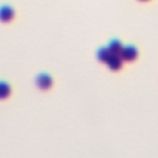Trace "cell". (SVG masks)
Segmentation results:
<instances>
[{
  "label": "cell",
  "mask_w": 158,
  "mask_h": 158,
  "mask_svg": "<svg viewBox=\"0 0 158 158\" xmlns=\"http://www.w3.org/2000/svg\"><path fill=\"white\" fill-rule=\"evenodd\" d=\"M137 49L133 46H126L122 47V51L120 53V57L122 60H127V62H132L137 58Z\"/></svg>",
  "instance_id": "obj_2"
},
{
  "label": "cell",
  "mask_w": 158,
  "mask_h": 158,
  "mask_svg": "<svg viewBox=\"0 0 158 158\" xmlns=\"http://www.w3.org/2000/svg\"><path fill=\"white\" fill-rule=\"evenodd\" d=\"M36 84H37V86H38L40 89L47 90V89H49L51 85H52V78H51L49 75H47V74H41V75L37 77Z\"/></svg>",
  "instance_id": "obj_3"
},
{
  "label": "cell",
  "mask_w": 158,
  "mask_h": 158,
  "mask_svg": "<svg viewBox=\"0 0 158 158\" xmlns=\"http://www.w3.org/2000/svg\"><path fill=\"white\" fill-rule=\"evenodd\" d=\"M14 17V10L10 6H2L0 7V21L9 22Z\"/></svg>",
  "instance_id": "obj_4"
},
{
  "label": "cell",
  "mask_w": 158,
  "mask_h": 158,
  "mask_svg": "<svg viewBox=\"0 0 158 158\" xmlns=\"http://www.w3.org/2000/svg\"><path fill=\"white\" fill-rule=\"evenodd\" d=\"M10 91H11V89H10L9 84H6L4 81H0V99L7 98L10 95Z\"/></svg>",
  "instance_id": "obj_6"
},
{
  "label": "cell",
  "mask_w": 158,
  "mask_h": 158,
  "mask_svg": "<svg viewBox=\"0 0 158 158\" xmlns=\"http://www.w3.org/2000/svg\"><path fill=\"white\" fill-rule=\"evenodd\" d=\"M122 44H121V42L120 41H117V40H114V41H111L110 42V44H109V47H107V49L111 52V53H114V54H118L120 56V53H121V51H122Z\"/></svg>",
  "instance_id": "obj_5"
},
{
  "label": "cell",
  "mask_w": 158,
  "mask_h": 158,
  "mask_svg": "<svg viewBox=\"0 0 158 158\" xmlns=\"http://www.w3.org/2000/svg\"><path fill=\"white\" fill-rule=\"evenodd\" d=\"M98 59L107 64V67L112 70H117L122 65V59L118 54L111 53L107 48H100L98 51Z\"/></svg>",
  "instance_id": "obj_1"
},
{
  "label": "cell",
  "mask_w": 158,
  "mask_h": 158,
  "mask_svg": "<svg viewBox=\"0 0 158 158\" xmlns=\"http://www.w3.org/2000/svg\"><path fill=\"white\" fill-rule=\"evenodd\" d=\"M142 1H146V0H142Z\"/></svg>",
  "instance_id": "obj_7"
}]
</instances>
